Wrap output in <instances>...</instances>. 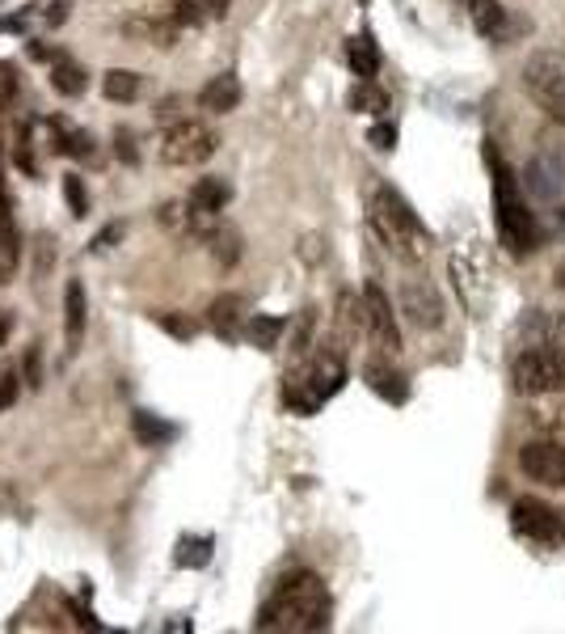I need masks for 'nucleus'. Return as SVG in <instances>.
<instances>
[{
    "label": "nucleus",
    "mask_w": 565,
    "mask_h": 634,
    "mask_svg": "<svg viewBox=\"0 0 565 634\" xmlns=\"http://www.w3.org/2000/svg\"><path fill=\"white\" fill-rule=\"evenodd\" d=\"M330 613H334V605H330V593H325L321 575L296 571V575H287L270 593V600L258 609V622L254 626L258 631H283V634H312L330 626Z\"/></svg>",
    "instance_id": "1"
},
{
    "label": "nucleus",
    "mask_w": 565,
    "mask_h": 634,
    "mask_svg": "<svg viewBox=\"0 0 565 634\" xmlns=\"http://www.w3.org/2000/svg\"><path fill=\"white\" fill-rule=\"evenodd\" d=\"M486 165H490L493 212H498L502 245H511V254H531L540 245V229H536V216L528 212V199L519 191V178L511 174V165L493 149V140L486 144Z\"/></svg>",
    "instance_id": "2"
},
{
    "label": "nucleus",
    "mask_w": 565,
    "mask_h": 634,
    "mask_svg": "<svg viewBox=\"0 0 565 634\" xmlns=\"http://www.w3.org/2000/svg\"><path fill=\"white\" fill-rule=\"evenodd\" d=\"M346 385V364L342 352H308L296 359V368L283 377V406L292 415H317L330 397Z\"/></svg>",
    "instance_id": "3"
},
{
    "label": "nucleus",
    "mask_w": 565,
    "mask_h": 634,
    "mask_svg": "<svg viewBox=\"0 0 565 634\" xmlns=\"http://www.w3.org/2000/svg\"><path fill=\"white\" fill-rule=\"evenodd\" d=\"M368 220L376 229V238L401 258V263H422L426 250H431V233L426 225L418 220V212L397 195L393 187H380L372 203H368Z\"/></svg>",
    "instance_id": "4"
},
{
    "label": "nucleus",
    "mask_w": 565,
    "mask_h": 634,
    "mask_svg": "<svg viewBox=\"0 0 565 634\" xmlns=\"http://www.w3.org/2000/svg\"><path fill=\"white\" fill-rule=\"evenodd\" d=\"M524 89L540 111L565 123V47H549L531 55L524 64Z\"/></svg>",
    "instance_id": "5"
},
{
    "label": "nucleus",
    "mask_w": 565,
    "mask_h": 634,
    "mask_svg": "<svg viewBox=\"0 0 565 634\" xmlns=\"http://www.w3.org/2000/svg\"><path fill=\"white\" fill-rule=\"evenodd\" d=\"M565 377V352H553V347H528L519 352L515 364H511V390L519 397H544L562 390Z\"/></svg>",
    "instance_id": "6"
},
{
    "label": "nucleus",
    "mask_w": 565,
    "mask_h": 634,
    "mask_svg": "<svg viewBox=\"0 0 565 634\" xmlns=\"http://www.w3.org/2000/svg\"><path fill=\"white\" fill-rule=\"evenodd\" d=\"M216 149H220V140H216V131L207 123H174L160 136V161L165 165H178V169L203 165Z\"/></svg>",
    "instance_id": "7"
},
{
    "label": "nucleus",
    "mask_w": 565,
    "mask_h": 634,
    "mask_svg": "<svg viewBox=\"0 0 565 634\" xmlns=\"http://www.w3.org/2000/svg\"><path fill=\"white\" fill-rule=\"evenodd\" d=\"M511 529L519 537H528L536 546H557L565 537V520L557 508H549L544 499H519L511 508Z\"/></svg>",
    "instance_id": "8"
},
{
    "label": "nucleus",
    "mask_w": 565,
    "mask_h": 634,
    "mask_svg": "<svg viewBox=\"0 0 565 634\" xmlns=\"http://www.w3.org/2000/svg\"><path fill=\"white\" fill-rule=\"evenodd\" d=\"M519 470L531 478V482H540V486H557L565 491V444L562 440H528L524 448H519Z\"/></svg>",
    "instance_id": "9"
},
{
    "label": "nucleus",
    "mask_w": 565,
    "mask_h": 634,
    "mask_svg": "<svg viewBox=\"0 0 565 634\" xmlns=\"http://www.w3.org/2000/svg\"><path fill=\"white\" fill-rule=\"evenodd\" d=\"M363 301H368V330L376 339V347L384 356H397L401 352V330H397V314H393V301L384 296L380 283L363 288Z\"/></svg>",
    "instance_id": "10"
},
{
    "label": "nucleus",
    "mask_w": 565,
    "mask_h": 634,
    "mask_svg": "<svg viewBox=\"0 0 565 634\" xmlns=\"http://www.w3.org/2000/svg\"><path fill=\"white\" fill-rule=\"evenodd\" d=\"M524 182H528V195L540 203H553L565 191V165L557 153H536L524 169Z\"/></svg>",
    "instance_id": "11"
},
{
    "label": "nucleus",
    "mask_w": 565,
    "mask_h": 634,
    "mask_svg": "<svg viewBox=\"0 0 565 634\" xmlns=\"http://www.w3.org/2000/svg\"><path fill=\"white\" fill-rule=\"evenodd\" d=\"M123 39L149 42V47L169 51L174 42L182 39V22H178V17H149V13H136V17L123 22Z\"/></svg>",
    "instance_id": "12"
},
{
    "label": "nucleus",
    "mask_w": 565,
    "mask_h": 634,
    "mask_svg": "<svg viewBox=\"0 0 565 634\" xmlns=\"http://www.w3.org/2000/svg\"><path fill=\"white\" fill-rule=\"evenodd\" d=\"M401 309H406V317L414 321L418 330H435L444 321V305H439V296H435V288L426 279H406Z\"/></svg>",
    "instance_id": "13"
},
{
    "label": "nucleus",
    "mask_w": 565,
    "mask_h": 634,
    "mask_svg": "<svg viewBox=\"0 0 565 634\" xmlns=\"http://www.w3.org/2000/svg\"><path fill=\"white\" fill-rule=\"evenodd\" d=\"M531 410V428L540 432V436L549 440H562L565 444V390H557V394H544V397H528Z\"/></svg>",
    "instance_id": "14"
},
{
    "label": "nucleus",
    "mask_w": 565,
    "mask_h": 634,
    "mask_svg": "<svg viewBox=\"0 0 565 634\" xmlns=\"http://www.w3.org/2000/svg\"><path fill=\"white\" fill-rule=\"evenodd\" d=\"M236 106H241V80L232 73H220L198 89V111H207V115H232Z\"/></svg>",
    "instance_id": "15"
},
{
    "label": "nucleus",
    "mask_w": 565,
    "mask_h": 634,
    "mask_svg": "<svg viewBox=\"0 0 565 634\" xmlns=\"http://www.w3.org/2000/svg\"><path fill=\"white\" fill-rule=\"evenodd\" d=\"M241 309H245V301H241L236 292H224V296H216V301L207 305V326H211L224 343H236L241 330H245V326H241V321H245Z\"/></svg>",
    "instance_id": "16"
},
{
    "label": "nucleus",
    "mask_w": 565,
    "mask_h": 634,
    "mask_svg": "<svg viewBox=\"0 0 565 634\" xmlns=\"http://www.w3.org/2000/svg\"><path fill=\"white\" fill-rule=\"evenodd\" d=\"M363 381H368V390L380 394L384 402H406L410 397V385H406V377L388 364V359H368V368H363Z\"/></svg>",
    "instance_id": "17"
},
{
    "label": "nucleus",
    "mask_w": 565,
    "mask_h": 634,
    "mask_svg": "<svg viewBox=\"0 0 565 634\" xmlns=\"http://www.w3.org/2000/svg\"><path fill=\"white\" fill-rule=\"evenodd\" d=\"M464 9H468V22H473V30L481 39L498 42L506 35V26H511V17H506V9L498 0H464Z\"/></svg>",
    "instance_id": "18"
},
{
    "label": "nucleus",
    "mask_w": 565,
    "mask_h": 634,
    "mask_svg": "<svg viewBox=\"0 0 565 634\" xmlns=\"http://www.w3.org/2000/svg\"><path fill=\"white\" fill-rule=\"evenodd\" d=\"M334 330H338L342 343H355V339L368 330V301L355 296V292H338V317H334Z\"/></svg>",
    "instance_id": "19"
},
{
    "label": "nucleus",
    "mask_w": 565,
    "mask_h": 634,
    "mask_svg": "<svg viewBox=\"0 0 565 634\" xmlns=\"http://www.w3.org/2000/svg\"><path fill=\"white\" fill-rule=\"evenodd\" d=\"M187 199L198 216H220L228 207V199H232V187H228L224 178H198V182L190 187Z\"/></svg>",
    "instance_id": "20"
},
{
    "label": "nucleus",
    "mask_w": 565,
    "mask_h": 634,
    "mask_svg": "<svg viewBox=\"0 0 565 634\" xmlns=\"http://www.w3.org/2000/svg\"><path fill=\"white\" fill-rule=\"evenodd\" d=\"M528 347L565 352V317L549 314V309H536V314L528 317Z\"/></svg>",
    "instance_id": "21"
},
{
    "label": "nucleus",
    "mask_w": 565,
    "mask_h": 634,
    "mask_svg": "<svg viewBox=\"0 0 565 634\" xmlns=\"http://www.w3.org/2000/svg\"><path fill=\"white\" fill-rule=\"evenodd\" d=\"M346 64H350V73H355L359 80H372L380 73V47L368 30L346 42Z\"/></svg>",
    "instance_id": "22"
},
{
    "label": "nucleus",
    "mask_w": 565,
    "mask_h": 634,
    "mask_svg": "<svg viewBox=\"0 0 565 634\" xmlns=\"http://www.w3.org/2000/svg\"><path fill=\"white\" fill-rule=\"evenodd\" d=\"M80 334H85V283L80 279H68L64 288V339L68 347H80Z\"/></svg>",
    "instance_id": "23"
},
{
    "label": "nucleus",
    "mask_w": 565,
    "mask_h": 634,
    "mask_svg": "<svg viewBox=\"0 0 565 634\" xmlns=\"http://www.w3.org/2000/svg\"><path fill=\"white\" fill-rule=\"evenodd\" d=\"M131 432H136L140 444H149V448H165L169 440L178 436V428H174V423H165V419H160V415H152V410H136V415H131Z\"/></svg>",
    "instance_id": "24"
},
{
    "label": "nucleus",
    "mask_w": 565,
    "mask_h": 634,
    "mask_svg": "<svg viewBox=\"0 0 565 634\" xmlns=\"http://www.w3.org/2000/svg\"><path fill=\"white\" fill-rule=\"evenodd\" d=\"M283 330H287V321H283V317H274V314H249L245 317V339H249L254 347H262V352H274V347H279Z\"/></svg>",
    "instance_id": "25"
},
{
    "label": "nucleus",
    "mask_w": 565,
    "mask_h": 634,
    "mask_svg": "<svg viewBox=\"0 0 565 634\" xmlns=\"http://www.w3.org/2000/svg\"><path fill=\"white\" fill-rule=\"evenodd\" d=\"M17 263H22V233H17L13 216H9V212H0V283H4V279H13Z\"/></svg>",
    "instance_id": "26"
},
{
    "label": "nucleus",
    "mask_w": 565,
    "mask_h": 634,
    "mask_svg": "<svg viewBox=\"0 0 565 634\" xmlns=\"http://www.w3.org/2000/svg\"><path fill=\"white\" fill-rule=\"evenodd\" d=\"M211 550H216V542H211V537L182 533V537H178V550H174V562H178V567H187V571H203V567L211 562Z\"/></svg>",
    "instance_id": "27"
},
{
    "label": "nucleus",
    "mask_w": 565,
    "mask_h": 634,
    "mask_svg": "<svg viewBox=\"0 0 565 634\" xmlns=\"http://www.w3.org/2000/svg\"><path fill=\"white\" fill-rule=\"evenodd\" d=\"M51 85H55V93H64V98H80V93L89 89V77H85L80 64H73L68 55H60L55 68H51Z\"/></svg>",
    "instance_id": "28"
},
{
    "label": "nucleus",
    "mask_w": 565,
    "mask_h": 634,
    "mask_svg": "<svg viewBox=\"0 0 565 634\" xmlns=\"http://www.w3.org/2000/svg\"><path fill=\"white\" fill-rule=\"evenodd\" d=\"M140 89H144V77L131 73V68H111L106 80H102V93H106L111 102H136Z\"/></svg>",
    "instance_id": "29"
},
{
    "label": "nucleus",
    "mask_w": 565,
    "mask_h": 634,
    "mask_svg": "<svg viewBox=\"0 0 565 634\" xmlns=\"http://www.w3.org/2000/svg\"><path fill=\"white\" fill-rule=\"evenodd\" d=\"M350 111H359V115H384L388 111V93L380 85H372V80H359L350 89Z\"/></svg>",
    "instance_id": "30"
},
{
    "label": "nucleus",
    "mask_w": 565,
    "mask_h": 634,
    "mask_svg": "<svg viewBox=\"0 0 565 634\" xmlns=\"http://www.w3.org/2000/svg\"><path fill=\"white\" fill-rule=\"evenodd\" d=\"M207 241H211V254H220V263H224V267H232V263L241 258V238H236V229L216 225V229L207 233Z\"/></svg>",
    "instance_id": "31"
},
{
    "label": "nucleus",
    "mask_w": 565,
    "mask_h": 634,
    "mask_svg": "<svg viewBox=\"0 0 565 634\" xmlns=\"http://www.w3.org/2000/svg\"><path fill=\"white\" fill-rule=\"evenodd\" d=\"M64 203L73 216H89V187L80 182V174H68L64 178Z\"/></svg>",
    "instance_id": "32"
},
{
    "label": "nucleus",
    "mask_w": 565,
    "mask_h": 634,
    "mask_svg": "<svg viewBox=\"0 0 565 634\" xmlns=\"http://www.w3.org/2000/svg\"><path fill=\"white\" fill-rule=\"evenodd\" d=\"M156 326L165 330V334H174V339H182V343H190L194 334H198V326L190 321V317H174V314H156Z\"/></svg>",
    "instance_id": "33"
},
{
    "label": "nucleus",
    "mask_w": 565,
    "mask_h": 634,
    "mask_svg": "<svg viewBox=\"0 0 565 634\" xmlns=\"http://www.w3.org/2000/svg\"><path fill=\"white\" fill-rule=\"evenodd\" d=\"M22 397V372L17 368H0V410H9Z\"/></svg>",
    "instance_id": "34"
},
{
    "label": "nucleus",
    "mask_w": 565,
    "mask_h": 634,
    "mask_svg": "<svg viewBox=\"0 0 565 634\" xmlns=\"http://www.w3.org/2000/svg\"><path fill=\"white\" fill-rule=\"evenodd\" d=\"M368 140L376 144L380 153H388V149H397V127H393V123H376V127L368 131Z\"/></svg>",
    "instance_id": "35"
},
{
    "label": "nucleus",
    "mask_w": 565,
    "mask_h": 634,
    "mask_svg": "<svg viewBox=\"0 0 565 634\" xmlns=\"http://www.w3.org/2000/svg\"><path fill=\"white\" fill-rule=\"evenodd\" d=\"M68 9H73L68 0H55V4H42V26H47V30H55V26H64V22H68Z\"/></svg>",
    "instance_id": "36"
},
{
    "label": "nucleus",
    "mask_w": 565,
    "mask_h": 634,
    "mask_svg": "<svg viewBox=\"0 0 565 634\" xmlns=\"http://www.w3.org/2000/svg\"><path fill=\"white\" fill-rule=\"evenodd\" d=\"M123 233H127V225H111V229H102L98 238L89 241V250H93V254H102V250H111L114 241H123Z\"/></svg>",
    "instance_id": "37"
},
{
    "label": "nucleus",
    "mask_w": 565,
    "mask_h": 634,
    "mask_svg": "<svg viewBox=\"0 0 565 634\" xmlns=\"http://www.w3.org/2000/svg\"><path fill=\"white\" fill-rule=\"evenodd\" d=\"M228 4H232V0H194V9H198L203 17H216V22L228 17Z\"/></svg>",
    "instance_id": "38"
},
{
    "label": "nucleus",
    "mask_w": 565,
    "mask_h": 634,
    "mask_svg": "<svg viewBox=\"0 0 565 634\" xmlns=\"http://www.w3.org/2000/svg\"><path fill=\"white\" fill-rule=\"evenodd\" d=\"M22 372H26V385H42V368H38V347H30V352H26V368H22Z\"/></svg>",
    "instance_id": "39"
},
{
    "label": "nucleus",
    "mask_w": 565,
    "mask_h": 634,
    "mask_svg": "<svg viewBox=\"0 0 565 634\" xmlns=\"http://www.w3.org/2000/svg\"><path fill=\"white\" fill-rule=\"evenodd\" d=\"M0 89H4V98L17 93V73H13V64H0Z\"/></svg>",
    "instance_id": "40"
},
{
    "label": "nucleus",
    "mask_w": 565,
    "mask_h": 634,
    "mask_svg": "<svg viewBox=\"0 0 565 634\" xmlns=\"http://www.w3.org/2000/svg\"><path fill=\"white\" fill-rule=\"evenodd\" d=\"M118 153H123V161H136V149H131V136L127 131H118Z\"/></svg>",
    "instance_id": "41"
},
{
    "label": "nucleus",
    "mask_w": 565,
    "mask_h": 634,
    "mask_svg": "<svg viewBox=\"0 0 565 634\" xmlns=\"http://www.w3.org/2000/svg\"><path fill=\"white\" fill-rule=\"evenodd\" d=\"M9 339V317H0V343Z\"/></svg>",
    "instance_id": "42"
},
{
    "label": "nucleus",
    "mask_w": 565,
    "mask_h": 634,
    "mask_svg": "<svg viewBox=\"0 0 565 634\" xmlns=\"http://www.w3.org/2000/svg\"><path fill=\"white\" fill-rule=\"evenodd\" d=\"M557 283H565V263L557 267Z\"/></svg>",
    "instance_id": "43"
},
{
    "label": "nucleus",
    "mask_w": 565,
    "mask_h": 634,
    "mask_svg": "<svg viewBox=\"0 0 565 634\" xmlns=\"http://www.w3.org/2000/svg\"><path fill=\"white\" fill-rule=\"evenodd\" d=\"M0 207H4V187H0Z\"/></svg>",
    "instance_id": "44"
},
{
    "label": "nucleus",
    "mask_w": 565,
    "mask_h": 634,
    "mask_svg": "<svg viewBox=\"0 0 565 634\" xmlns=\"http://www.w3.org/2000/svg\"><path fill=\"white\" fill-rule=\"evenodd\" d=\"M562 390H565V377H562Z\"/></svg>",
    "instance_id": "45"
}]
</instances>
